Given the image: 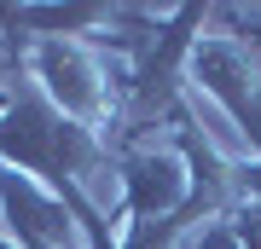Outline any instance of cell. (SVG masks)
Instances as JSON below:
<instances>
[{"instance_id": "1", "label": "cell", "mask_w": 261, "mask_h": 249, "mask_svg": "<svg viewBox=\"0 0 261 249\" xmlns=\"http://www.w3.org/2000/svg\"><path fill=\"white\" fill-rule=\"evenodd\" d=\"M47 75H53V93L64 99V110H87V104L99 99V87H93V70L82 64L75 52H58V46H47Z\"/></svg>"}]
</instances>
